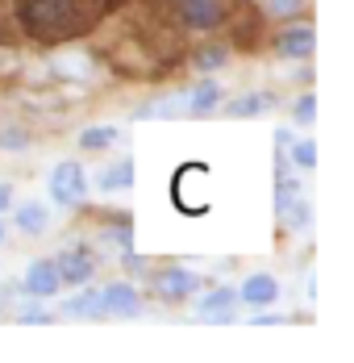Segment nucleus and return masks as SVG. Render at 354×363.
<instances>
[{
  "label": "nucleus",
  "instance_id": "1",
  "mask_svg": "<svg viewBox=\"0 0 354 363\" xmlns=\"http://www.w3.org/2000/svg\"><path fill=\"white\" fill-rule=\"evenodd\" d=\"M25 26L42 38H63L79 26L84 0H17Z\"/></svg>",
  "mask_w": 354,
  "mask_h": 363
},
{
  "label": "nucleus",
  "instance_id": "2",
  "mask_svg": "<svg viewBox=\"0 0 354 363\" xmlns=\"http://www.w3.org/2000/svg\"><path fill=\"white\" fill-rule=\"evenodd\" d=\"M46 192H50V201H55L59 209L84 205V196H88V172H84V163H79V159L55 163V172H50V180H46Z\"/></svg>",
  "mask_w": 354,
  "mask_h": 363
},
{
  "label": "nucleus",
  "instance_id": "3",
  "mask_svg": "<svg viewBox=\"0 0 354 363\" xmlns=\"http://www.w3.org/2000/svg\"><path fill=\"white\" fill-rule=\"evenodd\" d=\"M150 292H154L159 301H167V305H183L188 296L200 292V276L188 272V267H163V272L150 276Z\"/></svg>",
  "mask_w": 354,
  "mask_h": 363
},
{
  "label": "nucleus",
  "instance_id": "4",
  "mask_svg": "<svg viewBox=\"0 0 354 363\" xmlns=\"http://www.w3.org/2000/svg\"><path fill=\"white\" fill-rule=\"evenodd\" d=\"M63 289V272H59V259H34L25 267V280H21V292L34 296V301H50L55 292Z\"/></svg>",
  "mask_w": 354,
  "mask_h": 363
},
{
  "label": "nucleus",
  "instance_id": "5",
  "mask_svg": "<svg viewBox=\"0 0 354 363\" xmlns=\"http://www.w3.org/2000/svg\"><path fill=\"white\" fill-rule=\"evenodd\" d=\"M171 9L188 30H200V34H209L225 21V0H171Z\"/></svg>",
  "mask_w": 354,
  "mask_h": 363
},
{
  "label": "nucleus",
  "instance_id": "6",
  "mask_svg": "<svg viewBox=\"0 0 354 363\" xmlns=\"http://www.w3.org/2000/svg\"><path fill=\"white\" fill-rule=\"evenodd\" d=\"M55 259H59L63 284H71V289H84V284H92V276H96V259H92V251H88L84 242H71V247H63Z\"/></svg>",
  "mask_w": 354,
  "mask_h": 363
},
{
  "label": "nucleus",
  "instance_id": "7",
  "mask_svg": "<svg viewBox=\"0 0 354 363\" xmlns=\"http://www.w3.org/2000/svg\"><path fill=\"white\" fill-rule=\"evenodd\" d=\"M101 313H108V318H138L142 292L130 280H113V284L101 289Z\"/></svg>",
  "mask_w": 354,
  "mask_h": 363
},
{
  "label": "nucleus",
  "instance_id": "8",
  "mask_svg": "<svg viewBox=\"0 0 354 363\" xmlns=\"http://www.w3.org/2000/svg\"><path fill=\"white\" fill-rule=\"evenodd\" d=\"M275 50H280L283 59H296V63H304V59H313V50H317V34H313V26H287L280 38H275Z\"/></svg>",
  "mask_w": 354,
  "mask_h": 363
},
{
  "label": "nucleus",
  "instance_id": "9",
  "mask_svg": "<svg viewBox=\"0 0 354 363\" xmlns=\"http://www.w3.org/2000/svg\"><path fill=\"white\" fill-rule=\"evenodd\" d=\"M238 301H246V305H275V301H280V280H275L271 272H254V276L242 280Z\"/></svg>",
  "mask_w": 354,
  "mask_h": 363
},
{
  "label": "nucleus",
  "instance_id": "10",
  "mask_svg": "<svg viewBox=\"0 0 354 363\" xmlns=\"http://www.w3.org/2000/svg\"><path fill=\"white\" fill-rule=\"evenodd\" d=\"M13 225H17V234H25V238H42V234L50 230V209L38 205V201H25V205L13 213Z\"/></svg>",
  "mask_w": 354,
  "mask_h": 363
},
{
  "label": "nucleus",
  "instance_id": "11",
  "mask_svg": "<svg viewBox=\"0 0 354 363\" xmlns=\"http://www.w3.org/2000/svg\"><path fill=\"white\" fill-rule=\"evenodd\" d=\"M234 301H238V292L234 289H217V292H209L205 301H200V322H234Z\"/></svg>",
  "mask_w": 354,
  "mask_h": 363
},
{
  "label": "nucleus",
  "instance_id": "12",
  "mask_svg": "<svg viewBox=\"0 0 354 363\" xmlns=\"http://www.w3.org/2000/svg\"><path fill=\"white\" fill-rule=\"evenodd\" d=\"M221 105V79H200L192 92H188V113H212Z\"/></svg>",
  "mask_w": 354,
  "mask_h": 363
},
{
  "label": "nucleus",
  "instance_id": "13",
  "mask_svg": "<svg viewBox=\"0 0 354 363\" xmlns=\"http://www.w3.org/2000/svg\"><path fill=\"white\" fill-rule=\"evenodd\" d=\"M130 184H134V159H130V155H125L121 163H108L105 172L96 176V188H101V192H121V188H130Z\"/></svg>",
  "mask_w": 354,
  "mask_h": 363
},
{
  "label": "nucleus",
  "instance_id": "14",
  "mask_svg": "<svg viewBox=\"0 0 354 363\" xmlns=\"http://www.w3.org/2000/svg\"><path fill=\"white\" fill-rule=\"evenodd\" d=\"M63 313H71V318H96V313H101V289L84 284V289L63 305Z\"/></svg>",
  "mask_w": 354,
  "mask_h": 363
},
{
  "label": "nucleus",
  "instance_id": "15",
  "mask_svg": "<svg viewBox=\"0 0 354 363\" xmlns=\"http://www.w3.org/2000/svg\"><path fill=\"white\" fill-rule=\"evenodd\" d=\"M271 109V96L267 92H246V96H238V101H229V117H238V121H246V117H263V113Z\"/></svg>",
  "mask_w": 354,
  "mask_h": 363
},
{
  "label": "nucleus",
  "instance_id": "16",
  "mask_svg": "<svg viewBox=\"0 0 354 363\" xmlns=\"http://www.w3.org/2000/svg\"><path fill=\"white\" fill-rule=\"evenodd\" d=\"M117 125H88V130H79V146L84 150H108V146H117Z\"/></svg>",
  "mask_w": 354,
  "mask_h": 363
},
{
  "label": "nucleus",
  "instance_id": "17",
  "mask_svg": "<svg viewBox=\"0 0 354 363\" xmlns=\"http://www.w3.org/2000/svg\"><path fill=\"white\" fill-rule=\"evenodd\" d=\"M280 221L287 225V230H296V234H304V230L313 225V205H309L304 196H296V201L287 205V213H283Z\"/></svg>",
  "mask_w": 354,
  "mask_h": 363
},
{
  "label": "nucleus",
  "instance_id": "18",
  "mask_svg": "<svg viewBox=\"0 0 354 363\" xmlns=\"http://www.w3.org/2000/svg\"><path fill=\"white\" fill-rule=\"evenodd\" d=\"M287 155H292V163H296L300 172H313V167H317V143H313V138L292 143V146H287Z\"/></svg>",
  "mask_w": 354,
  "mask_h": 363
},
{
  "label": "nucleus",
  "instance_id": "19",
  "mask_svg": "<svg viewBox=\"0 0 354 363\" xmlns=\"http://www.w3.org/2000/svg\"><path fill=\"white\" fill-rule=\"evenodd\" d=\"M292 121H296V125H313V121H317V96H313V92H300V96H296Z\"/></svg>",
  "mask_w": 354,
  "mask_h": 363
},
{
  "label": "nucleus",
  "instance_id": "20",
  "mask_svg": "<svg viewBox=\"0 0 354 363\" xmlns=\"http://www.w3.org/2000/svg\"><path fill=\"white\" fill-rule=\"evenodd\" d=\"M0 150H8V155L30 150V134H25L21 125H4V130H0Z\"/></svg>",
  "mask_w": 354,
  "mask_h": 363
},
{
  "label": "nucleus",
  "instance_id": "21",
  "mask_svg": "<svg viewBox=\"0 0 354 363\" xmlns=\"http://www.w3.org/2000/svg\"><path fill=\"white\" fill-rule=\"evenodd\" d=\"M263 9H267V17H296V13H304V0H263Z\"/></svg>",
  "mask_w": 354,
  "mask_h": 363
},
{
  "label": "nucleus",
  "instance_id": "22",
  "mask_svg": "<svg viewBox=\"0 0 354 363\" xmlns=\"http://www.w3.org/2000/svg\"><path fill=\"white\" fill-rule=\"evenodd\" d=\"M225 59H229V55H225L221 46H212V50H200V55H196V67H200V72H212V67H225Z\"/></svg>",
  "mask_w": 354,
  "mask_h": 363
},
{
  "label": "nucleus",
  "instance_id": "23",
  "mask_svg": "<svg viewBox=\"0 0 354 363\" xmlns=\"http://www.w3.org/2000/svg\"><path fill=\"white\" fill-rule=\"evenodd\" d=\"M17 322H21V326H55V318H50L46 309H21Z\"/></svg>",
  "mask_w": 354,
  "mask_h": 363
},
{
  "label": "nucleus",
  "instance_id": "24",
  "mask_svg": "<svg viewBox=\"0 0 354 363\" xmlns=\"http://www.w3.org/2000/svg\"><path fill=\"white\" fill-rule=\"evenodd\" d=\"M250 322H254V326H287V318H283V313H254Z\"/></svg>",
  "mask_w": 354,
  "mask_h": 363
},
{
  "label": "nucleus",
  "instance_id": "25",
  "mask_svg": "<svg viewBox=\"0 0 354 363\" xmlns=\"http://www.w3.org/2000/svg\"><path fill=\"white\" fill-rule=\"evenodd\" d=\"M8 205H13V188L0 184V213H8Z\"/></svg>",
  "mask_w": 354,
  "mask_h": 363
},
{
  "label": "nucleus",
  "instance_id": "26",
  "mask_svg": "<svg viewBox=\"0 0 354 363\" xmlns=\"http://www.w3.org/2000/svg\"><path fill=\"white\" fill-rule=\"evenodd\" d=\"M4 234H8V225H4V218H0V247H4Z\"/></svg>",
  "mask_w": 354,
  "mask_h": 363
}]
</instances>
